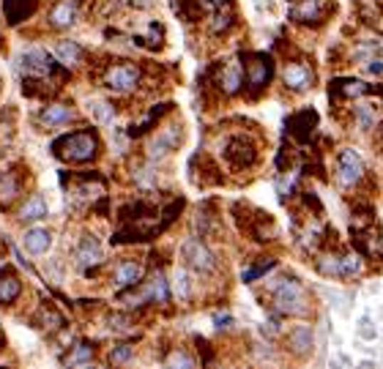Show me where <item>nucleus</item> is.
<instances>
[{"label": "nucleus", "mask_w": 383, "mask_h": 369, "mask_svg": "<svg viewBox=\"0 0 383 369\" xmlns=\"http://www.w3.org/2000/svg\"><path fill=\"white\" fill-rule=\"evenodd\" d=\"M178 137H181V132H178L175 126L162 129L157 137L151 140V145H148V156H151V159H164L170 151H173L175 145H178Z\"/></svg>", "instance_id": "1a4fd4ad"}, {"label": "nucleus", "mask_w": 383, "mask_h": 369, "mask_svg": "<svg viewBox=\"0 0 383 369\" xmlns=\"http://www.w3.org/2000/svg\"><path fill=\"white\" fill-rule=\"evenodd\" d=\"M246 71H249V85H255V88L268 80V63H266L263 58H255V60L246 66Z\"/></svg>", "instance_id": "4be33fe9"}, {"label": "nucleus", "mask_w": 383, "mask_h": 369, "mask_svg": "<svg viewBox=\"0 0 383 369\" xmlns=\"http://www.w3.org/2000/svg\"><path fill=\"white\" fill-rule=\"evenodd\" d=\"M175 293H178V299H189V293H192L189 274H187L184 268L175 271Z\"/></svg>", "instance_id": "a878e982"}, {"label": "nucleus", "mask_w": 383, "mask_h": 369, "mask_svg": "<svg viewBox=\"0 0 383 369\" xmlns=\"http://www.w3.org/2000/svg\"><path fill=\"white\" fill-rule=\"evenodd\" d=\"M271 268H274V260H271V257H268V260H266V263H261V265H255V268H249V271H244V277H241V279H244V282H252V279H258V277H261V274H266V271H271Z\"/></svg>", "instance_id": "cd10ccee"}, {"label": "nucleus", "mask_w": 383, "mask_h": 369, "mask_svg": "<svg viewBox=\"0 0 383 369\" xmlns=\"http://www.w3.org/2000/svg\"><path fill=\"white\" fill-rule=\"evenodd\" d=\"M74 263H77V268H90V265L102 263V246L93 235H85L80 241L77 252H74Z\"/></svg>", "instance_id": "6e6552de"}, {"label": "nucleus", "mask_w": 383, "mask_h": 369, "mask_svg": "<svg viewBox=\"0 0 383 369\" xmlns=\"http://www.w3.org/2000/svg\"><path fill=\"white\" fill-rule=\"evenodd\" d=\"M367 69H369V74H378V77H383V63H381V60H369V66H367Z\"/></svg>", "instance_id": "f704fd0d"}, {"label": "nucleus", "mask_w": 383, "mask_h": 369, "mask_svg": "<svg viewBox=\"0 0 383 369\" xmlns=\"http://www.w3.org/2000/svg\"><path fill=\"white\" fill-rule=\"evenodd\" d=\"M288 348L296 355H310L315 348V331L313 326H293L288 331Z\"/></svg>", "instance_id": "0eeeda50"}, {"label": "nucleus", "mask_w": 383, "mask_h": 369, "mask_svg": "<svg viewBox=\"0 0 383 369\" xmlns=\"http://www.w3.org/2000/svg\"><path fill=\"white\" fill-rule=\"evenodd\" d=\"M362 271H364V263H362L359 255L350 252V255L342 257V268H340V277H342V279H353V277H359Z\"/></svg>", "instance_id": "412c9836"}, {"label": "nucleus", "mask_w": 383, "mask_h": 369, "mask_svg": "<svg viewBox=\"0 0 383 369\" xmlns=\"http://www.w3.org/2000/svg\"><path fill=\"white\" fill-rule=\"evenodd\" d=\"M320 6H323V0H301V3H296V6L290 9V19H296V22L315 19L320 14Z\"/></svg>", "instance_id": "2eb2a0df"}, {"label": "nucleus", "mask_w": 383, "mask_h": 369, "mask_svg": "<svg viewBox=\"0 0 383 369\" xmlns=\"http://www.w3.org/2000/svg\"><path fill=\"white\" fill-rule=\"evenodd\" d=\"M362 367H364V369H372V367H378V361H369V358H364V361H362Z\"/></svg>", "instance_id": "4c0bfd02"}, {"label": "nucleus", "mask_w": 383, "mask_h": 369, "mask_svg": "<svg viewBox=\"0 0 383 369\" xmlns=\"http://www.w3.org/2000/svg\"><path fill=\"white\" fill-rule=\"evenodd\" d=\"M367 90H369V85H364V82H345V85H342V93H345V96H364Z\"/></svg>", "instance_id": "c756f323"}, {"label": "nucleus", "mask_w": 383, "mask_h": 369, "mask_svg": "<svg viewBox=\"0 0 383 369\" xmlns=\"http://www.w3.org/2000/svg\"><path fill=\"white\" fill-rule=\"evenodd\" d=\"M22 244H25V249H28L31 255H47L50 246H53V232L47 228H31V230H25Z\"/></svg>", "instance_id": "9d476101"}, {"label": "nucleus", "mask_w": 383, "mask_h": 369, "mask_svg": "<svg viewBox=\"0 0 383 369\" xmlns=\"http://www.w3.org/2000/svg\"><path fill=\"white\" fill-rule=\"evenodd\" d=\"M61 154L69 159V161H88V159H93V154H96V137L88 134V132L71 134V137L63 140V151Z\"/></svg>", "instance_id": "20e7f679"}, {"label": "nucleus", "mask_w": 383, "mask_h": 369, "mask_svg": "<svg viewBox=\"0 0 383 369\" xmlns=\"http://www.w3.org/2000/svg\"><path fill=\"white\" fill-rule=\"evenodd\" d=\"M375 118H378V107L375 105H362L356 107V123H359V129H372L375 126Z\"/></svg>", "instance_id": "b1692460"}, {"label": "nucleus", "mask_w": 383, "mask_h": 369, "mask_svg": "<svg viewBox=\"0 0 383 369\" xmlns=\"http://www.w3.org/2000/svg\"><path fill=\"white\" fill-rule=\"evenodd\" d=\"M274 309L279 315H290L301 317L310 312V304H307V293L296 279H282L274 287Z\"/></svg>", "instance_id": "f257e3e1"}, {"label": "nucleus", "mask_w": 383, "mask_h": 369, "mask_svg": "<svg viewBox=\"0 0 383 369\" xmlns=\"http://www.w3.org/2000/svg\"><path fill=\"white\" fill-rule=\"evenodd\" d=\"M282 82H285L290 90L301 93V90L313 88L315 74H313V69H310L307 63H288V66H285V71H282Z\"/></svg>", "instance_id": "423d86ee"}, {"label": "nucleus", "mask_w": 383, "mask_h": 369, "mask_svg": "<svg viewBox=\"0 0 383 369\" xmlns=\"http://www.w3.org/2000/svg\"><path fill=\"white\" fill-rule=\"evenodd\" d=\"M230 11H225V14H216V17H214V22H211V31H214V33H219V31H225L227 25H230Z\"/></svg>", "instance_id": "2f4dec72"}, {"label": "nucleus", "mask_w": 383, "mask_h": 369, "mask_svg": "<svg viewBox=\"0 0 383 369\" xmlns=\"http://www.w3.org/2000/svg\"><path fill=\"white\" fill-rule=\"evenodd\" d=\"M110 328H115V331H129L132 328V320H126L121 315H112L110 317Z\"/></svg>", "instance_id": "473e14b6"}, {"label": "nucleus", "mask_w": 383, "mask_h": 369, "mask_svg": "<svg viewBox=\"0 0 383 369\" xmlns=\"http://www.w3.org/2000/svg\"><path fill=\"white\" fill-rule=\"evenodd\" d=\"M55 55L61 58V63H77L80 58H83V47L77 44V41H58V47H55Z\"/></svg>", "instance_id": "a211bd4d"}, {"label": "nucleus", "mask_w": 383, "mask_h": 369, "mask_svg": "<svg viewBox=\"0 0 383 369\" xmlns=\"http://www.w3.org/2000/svg\"><path fill=\"white\" fill-rule=\"evenodd\" d=\"M129 3H132L135 9H148V6L154 3V0H129Z\"/></svg>", "instance_id": "e433bc0d"}, {"label": "nucleus", "mask_w": 383, "mask_h": 369, "mask_svg": "<svg viewBox=\"0 0 383 369\" xmlns=\"http://www.w3.org/2000/svg\"><path fill=\"white\" fill-rule=\"evenodd\" d=\"M140 277H142V265L135 263V260H123V263L115 265L112 282H115V287H132L140 282Z\"/></svg>", "instance_id": "9b49d317"}, {"label": "nucleus", "mask_w": 383, "mask_h": 369, "mask_svg": "<svg viewBox=\"0 0 383 369\" xmlns=\"http://www.w3.org/2000/svg\"><path fill=\"white\" fill-rule=\"evenodd\" d=\"M22 66L28 71H33V74H47V71L53 69L50 66V55L44 53V50H31V53L22 55Z\"/></svg>", "instance_id": "ddd939ff"}, {"label": "nucleus", "mask_w": 383, "mask_h": 369, "mask_svg": "<svg viewBox=\"0 0 383 369\" xmlns=\"http://www.w3.org/2000/svg\"><path fill=\"white\" fill-rule=\"evenodd\" d=\"M71 118H74V112L63 105H53L41 112V121L47 123V126H58V123H66V121H71Z\"/></svg>", "instance_id": "6ab92c4d"}, {"label": "nucleus", "mask_w": 383, "mask_h": 369, "mask_svg": "<svg viewBox=\"0 0 383 369\" xmlns=\"http://www.w3.org/2000/svg\"><path fill=\"white\" fill-rule=\"evenodd\" d=\"M356 334H359V339H364V342H375V339H378V326H375V320L369 315H362L359 323H356Z\"/></svg>", "instance_id": "5701e85b"}, {"label": "nucleus", "mask_w": 383, "mask_h": 369, "mask_svg": "<svg viewBox=\"0 0 383 369\" xmlns=\"http://www.w3.org/2000/svg\"><path fill=\"white\" fill-rule=\"evenodd\" d=\"M145 299L157 301V304H164V301L170 299V290H167V282H164V277H162V274H157L154 279L148 282V287L142 290V301H145Z\"/></svg>", "instance_id": "4468645a"}, {"label": "nucleus", "mask_w": 383, "mask_h": 369, "mask_svg": "<svg viewBox=\"0 0 383 369\" xmlns=\"http://www.w3.org/2000/svg\"><path fill=\"white\" fill-rule=\"evenodd\" d=\"M241 82H244V71L238 63H227V69L222 71V88L225 93H236V90L241 88Z\"/></svg>", "instance_id": "dca6fc26"}, {"label": "nucleus", "mask_w": 383, "mask_h": 369, "mask_svg": "<svg viewBox=\"0 0 383 369\" xmlns=\"http://www.w3.org/2000/svg\"><path fill=\"white\" fill-rule=\"evenodd\" d=\"M362 176H364V161H362V156L353 148L342 151L340 159H337V181L342 186H356L362 181Z\"/></svg>", "instance_id": "7ed1b4c3"}, {"label": "nucleus", "mask_w": 383, "mask_h": 369, "mask_svg": "<svg viewBox=\"0 0 383 369\" xmlns=\"http://www.w3.org/2000/svg\"><path fill=\"white\" fill-rule=\"evenodd\" d=\"M50 213L47 208V200L41 197V194H33L25 205H22V211H19V219H25V222H36V219H44Z\"/></svg>", "instance_id": "f8f14e48"}, {"label": "nucleus", "mask_w": 383, "mask_h": 369, "mask_svg": "<svg viewBox=\"0 0 383 369\" xmlns=\"http://www.w3.org/2000/svg\"><path fill=\"white\" fill-rule=\"evenodd\" d=\"M137 82H140V69L135 63L110 66L105 74V85L110 90H132V88H137Z\"/></svg>", "instance_id": "39448f33"}, {"label": "nucleus", "mask_w": 383, "mask_h": 369, "mask_svg": "<svg viewBox=\"0 0 383 369\" xmlns=\"http://www.w3.org/2000/svg\"><path fill=\"white\" fill-rule=\"evenodd\" d=\"M340 268H342V257H337V255H326L318 260V271L323 277H340Z\"/></svg>", "instance_id": "393cba45"}, {"label": "nucleus", "mask_w": 383, "mask_h": 369, "mask_svg": "<svg viewBox=\"0 0 383 369\" xmlns=\"http://www.w3.org/2000/svg\"><path fill=\"white\" fill-rule=\"evenodd\" d=\"M74 17H77V11H74V6L71 3H58L53 9V14H50V19H53L55 28H69V25H74Z\"/></svg>", "instance_id": "f3484780"}, {"label": "nucleus", "mask_w": 383, "mask_h": 369, "mask_svg": "<svg viewBox=\"0 0 383 369\" xmlns=\"http://www.w3.org/2000/svg\"><path fill=\"white\" fill-rule=\"evenodd\" d=\"M167 364H170V367H192L194 361H192L189 355H184V353H173V355L167 358Z\"/></svg>", "instance_id": "72a5a7b5"}, {"label": "nucleus", "mask_w": 383, "mask_h": 369, "mask_svg": "<svg viewBox=\"0 0 383 369\" xmlns=\"http://www.w3.org/2000/svg\"><path fill=\"white\" fill-rule=\"evenodd\" d=\"M90 345H77V351H74V355L69 358L71 367H77V364H88L90 361Z\"/></svg>", "instance_id": "c85d7f7f"}, {"label": "nucleus", "mask_w": 383, "mask_h": 369, "mask_svg": "<svg viewBox=\"0 0 383 369\" xmlns=\"http://www.w3.org/2000/svg\"><path fill=\"white\" fill-rule=\"evenodd\" d=\"M132 348L129 345H121V348H115V351L110 353V361H115V364H121V361H129L132 358Z\"/></svg>", "instance_id": "7c9ffc66"}, {"label": "nucleus", "mask_w": 383, "mask_h": 369, "mask_svg": "<svg viewBox=\"0 0 383 369\" xmlns=\"http://www.w3.org/2000/svg\"><path fill=\"white\" fill-rule=\"evenodd\" d=\"M181 257H184V263L189 265L192 271H200V274H209V271L216 268V260H214L211 249L206 244H200L197 238H189V241L181 244Z\"/></svg>", "instance_id": "f03ea898"}, {"label": "nucleus", "mask_w": 383, "mask_h": 369, "mask_svg": "<svg viewBox=\"0 0 383 369\" xmlns=\"http://www.w3.org/2000/svg\"><path fill=\"white\" fill-rule=\"evenodd\" d=\"M19 290H22V284H19L17 277H3V279H0V306L17 301Z\"/></svg>", "instance_id": "aec40b11"}, {"label": "nucleus", "mask_w": 383, "mask_h": 369, "mask_svg": "<svg viewBox=\"0 0 383 369\" xmlns=\"http://www.w3.org/2000/svg\"><path fill=\"white\" fill-rule=\"evenodd\" d=\"M90 112L96 115V121H102V123L112 121V115H115V109L107 105V102H96V105L90 107Z\"/></svg>", "instance_id": "bb28decb"}, {"label": "nucleus", "mask_w": 383, "mask_h": 369, "mask_svg": "<svg viewBox=\"0 0 383 369\" xmlns=\"http://www.w3.org/2000/svg\"><path fill=\"white\" fill-rule=\"evenodd\" d=\"M200 3H203L206 9H211V11H216V9H222V3H225V0H200Z\"/></svg>", "instance_id": "c9c22d12"}]
</instances>
